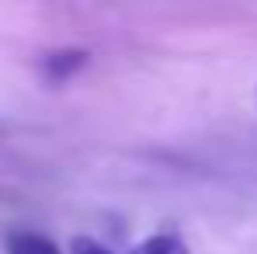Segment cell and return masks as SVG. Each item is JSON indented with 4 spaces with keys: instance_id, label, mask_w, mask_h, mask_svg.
<instances>
[{
    "instance_id": "cell-1",
    "label": "cell",
    "mask_w": 257,
    "mask_h": 254,
    "mask_svg": "<svg viewBox=\"0 0 257 254\" xmlns=\"http://www.w3.org/2000/svg\"><path fill=\"white\" fill-rule=\"evenodd\" d=\"M4 251L7 254H59V247L39 230H11L4 237Z\"/></svg>"
},
{
    "instance_id": "cell-2",
    "label": "cell",
    "mask_w": 257,
    "mask_h": 254,
    "mask_svg": "<svg viewBox=\"0 0 257 254\" xmlns=\"http://www.w3.org/2000/svg\"><path fill=\"white\" fill-rule=\"evenodd\" d=\"M84 63H87V52H80V49H63V52H49V56H45L42 70H45L49 80H66V77L77 73Z\"/></svg>"
},
{
    "instance_id": "cell-3",
    "label": "cell",
    "mask_w": 257,
    "mask_h": 254,
    "mask_svg": "<svg viewBox=\"0 0 257 254\" xmlns=\"http://www.w3.org/2000/svg\"><path fill=\"white\" fill-rule=\"evenodd\" d=\"M136 254H188V247L177 233H153L150 240L136 247Z\"/></svg>"
},
{
    "instance_id": "cell-4",
    "label": "cell",
    "mask_w": 257,
    "mask_h": 254,
    "mask_svg": "<svg viewBox=\"0 0 257 254\" xmlns=\"http://www.w3.org/2000/svg\"><path fill=\"white\" fill-rule=\"evenodd\" d=\"M70 251H73V254H111L104 244H97V240H90V237H73Z\"/></svg>"
}]
</instances>
